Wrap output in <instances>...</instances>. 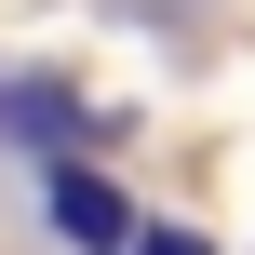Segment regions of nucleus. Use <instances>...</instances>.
Returning a JSON list of instances; mask_svg holds the SVG:
<instances>
[{
	"label": "nucleus",
	"mask_w": 255,
	"mask_h": 255,
	"mask_svg": "<svg viewBox=\"0 0 255 255\" xmlns=\"http://www.w3.org/2000/svg\"><path fill=\"white\" fill-rule=\"evenodd\" d=\"M54 229H67L81 255H121V242H134V202H121L94 161H54Z\"/></svg>",
	"instance_id": "nucleus-1"
},
{
	"label": "nucleus",
	"mask_w": 255,
	"mask_h": 255,
	"mask_svg": "<svg viewBox=\"0 0 255 255\" xmlns=\"http://www.w3.org/2000/svg\"><path fill=\"white\" fill-rule=\"evenodd\" d=\"M0 134H27V148H54V161H67V148L94 134V108H81L67 81H0Z\"/></svg>",
	"instance_id": "nucleus-2"
},
{
	"label": "nucleus",
	"mask_w": 255,
	"mask_h": 255,
	"mask_svg": "<svg viewBox=\"0 0 255 255\" xmlns=\"http://www.w3.org/2000/svg\"><path fill=\"white\" fill-rule=\"evenodd\" d=\"M121 255H215V242H202V229H134Z\"/></svg>",
	"instance_id": "nucleus-3"
}]
</instances>
